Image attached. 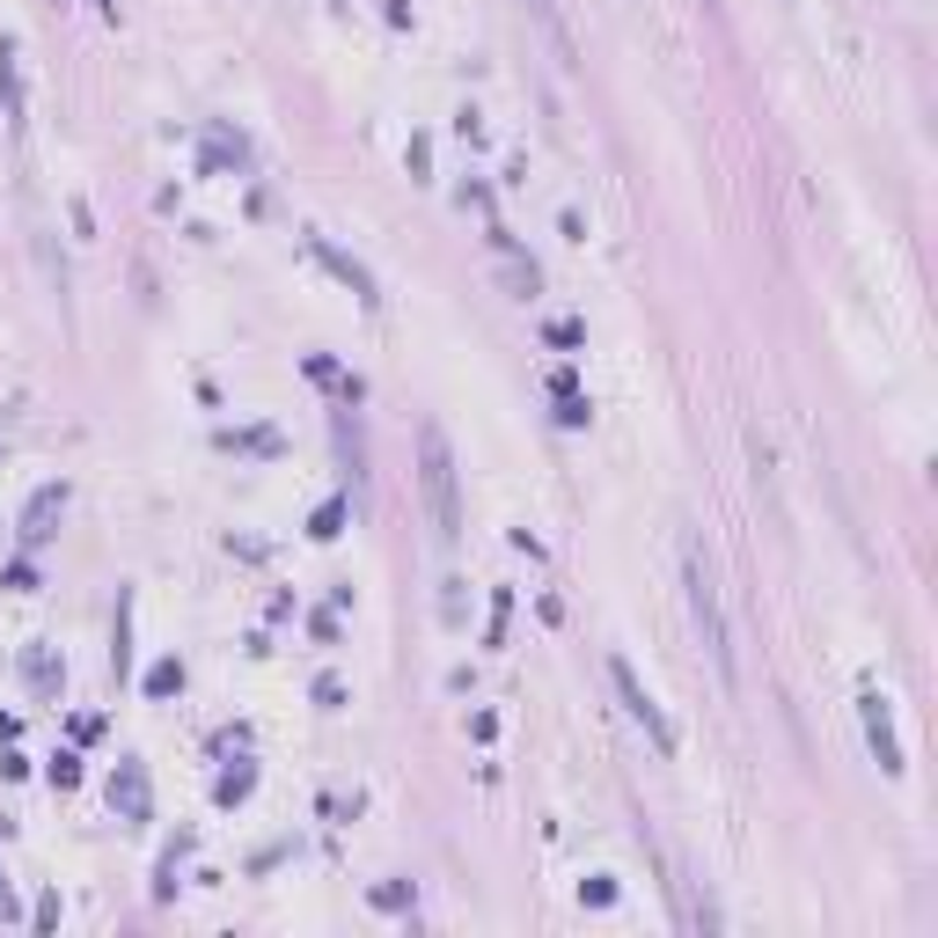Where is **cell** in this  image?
I'll list each match as a JSON object with an SVG mask.
<instances>
[{
    "mask_svg": "<svg viewBox=\"0 0 938 938\" xmlns=\"http://www.w3.org/2000/svg\"><path fill=\"white\" fill-rule=\"evenodd\" d=\"M682 594H690V617H696V638L712 653L718 682L734 690L741 682V667H734V623H726V601H718V579H712V558L696 536H682Z\"/></svg>",
    "mask_w": 938,
    "mask_h": 938,
    "instance_id": "cell-1",
    "label": "cell"
},
{
    "mask_svg": "<svg viewBox=\"0 0 938 938\" xmlns=\"http://www.w3.org/2000/svg\"><path fill=\"white\" fill-rule=\"evenodd\" d=\"M419 484H425L433 536L455 543V536H462V492H455V447H447L441 425H419Z\"/></svg>",
    "mask_w": 938,
    "mask_h": 938,
    "instance_id": "cell-2",
    "label": "cell"
},
{
    "mask_svg": "<svg viewBox=\"0 0 938 938\" xmlns=\"http://www.w3.org/2000/svg\"><path fill=\"white\" fill-rule=\"evenodd\" d=\"M609 690H617V704L645 726V741L660 748V755H675V726H667V712L653 704V690H645L638 675H631V660H617V653H609Z\"/></svg>",
    "mask_w": 938,
    "mask_h": 938,
    "instance_id": "cell-3",
    "label": "cell"
},
{
    "mask_svg": "<svg viewBox=\"0 0 938 938\" xmlns=\"http://www.w3.org/2000/svg\"><path fill=\"white\" fill-rule=\"evenodd\" d=\"M110 814H118L125 829H140V821L154 814V792H148V763H140V755H118V770H110Z\"/></svg>",
    "mask_w": 938,
    "mask_h": 938,
    "instance_id": "cell-4",
    "label": "cell"
},
{
    "mask_svg": "<svg viewBox=\"0 0 938 938\" xmlns=\"http://www.w3.org/2000/svg\"><path fill=\"white\" fill-rule=\"evenodd\" d=\"M858 718H865V748H872V755H880V770H888V777H902V741H894V718H888V696L872 690V682H865L858 690Z\"/></svg>",
    "mask_w": 938,
    "mask_h": 938,
    "instance_id": "cell-5",
    "label": "cell"
},
{
    "mask_svg": "<svg viewBox=\"0 0 938 938\" xmlns=\"http://www.w3.org/2000/svg\"><path fill=\"white\" fill-rule=\"evenodd\" d=\"M59 514H67V484H37V492H30V506H23V528H15V536H23L30 550H37V543H51Z\"/></svg>",
    "mask_w": 938,
    "mask_h": 938,
    "instance_id": "cell-6",
    "label": "cell"
},
{
    "mask_svg": "<svg viewBox=\"0 0 938 938\" xmlns=\"http://www.w3.org/2000/svg\"><path fill=\"white\" fill-rule=\"evenodd\" d=\"M308 249H316L323 265H330V272L345 279V286H352V294H360V301H367V308H382V294H374V279H367V265H352L345 249H330V243H323V235H308Z\"/></svg>",
    "mask_w": 938,
    "mask_h": 938,
    "instance_id": "cell-7",
    "label": "cell"
},
{
    "mask_svg": "<svg viewBox=\"0 0 938 938\" xmlns=\"http://www.w3.org/2000/svg\"><path fill=\"white\" fill-rule=\"evenodd\" d=\"M528 15H536V30H543L550 45H558V59L572 67V30H565V8H558V0H528Z\"/></svg>",
    "mask_w": 938,
    "mask_h": 938,
    "instance_id": "cell-8",
    "label": "cell"
},
{
    "mask_svg": "<svg viewBox=\"0 0 938 938\" xmlns=\"http://www.w3.org/2000/svg\"><path fill=\"white\" fill-rule=\"evenodd\" d=\"M0 118L23 125V81H15V45L0 37Z\"/></svg>",
    "mask_w": 938,
    "mask_h": 938,
    "instance_id": "cell-9",
    "label": "cell"
},
{
    "mask_svg": "<svg viewBox=\"0 0 938 938\" xmlns=\"http://www.w3.org/2000/svg\"><path fill=\"white\" fill-rule=\"evenodd\" d=\"M249 785H257V763H235L221 785H213V799H221V807H235V799H249Z\"/></svg>",
    "mask_w": 938,
    "mask_h": 938,
    "instance_id": "cell-10",
    "label": "cell"
},
{
    "mask_svg": "<svg viewBox=\"0 0 938 938\" xmlns=\"http://www.w3.org/2000/svg\"><path fill=\"white\" fill-rule=\"evenodd\" d=\"M587 419H594V403L572 382H558V425H587Z\"/></svg>",
    "mask_w": 938,
    "mask_h": 938,
    "instance_id": "cell-11",
    "label": "cell"
},
{
    "mask_svg": "<svg viewBox=\"0 0 938 938\" xmlns=\"http://www.w3.org/2000/svg\"><path fill=\"white\" fill-rule=\"evenodd\" d=\"M338 528H345V499H323V506H316V520H308V536H316V543H330Z\"/></svg>",
    "mask_w": 938,
    "mask_h": 938,
    "instance_id": "cell-12",
    "label": "cell"
},
{
    "mask_svg": "<svg viewBox=\"0 0 938 938\" xmlns=\"http://www.w3.org/2000/svg\"><path fill=\"white\" fill-rule=\"evenodd\" d=\"M176 690H184V667H176V660H154V667H148V696H176Z\"/></svg>",
    "mask_w": 938,
    "mask_h": 938,
    "instance_id": "cell-13",
    "label": "cell"
},
{
    "mask_svg": "<svg viewBox=\"0 0 938 938\" xmlns=\"http://www.w3.org/2000/svg\"><path fill=\"white\" fill-rule=\"evenodd\" d=\"M125 609H132V594H118V645H110V675H132V645H125Z\"/></svg>",
    "mask_w": 938,
    "mask_h": 938,
    "instance_id": "cell-14",
    "label": "cell"
},
{
    "mask_svg": "<svg viewBox=\"0 0 938 938\" xmlns=\"http://www.w3.org/2000/svg\"><path fill=\"white\" fill-rule=\"evenodd\" d=\"M506 609H514V594L499 587V594H492V631H484V645H499V638H506Z\"/></svg>",
    "mask_w": 938,
    "mask_h": 938,
    "instance_id": "cell-15",
    "label": "cell"
},
{
    "mask_svg": "<svg viewBox=\"0 0 938 938\" xmlns=\"http://www.w3.org/2000/svg\"><path fill=\"white\" fill-rule=\"evenodd\" d=\"M316 704L323 712H338V704H345V682H338V675H316Z\"/></svg>",
    "mask_w": 938,
    "mask_h": 938,
    "instance_id": "cell-16",
    "label": "cell"
},
{
    "mask_svg": "<svg viewBox=\"0 0 938 938\" xmlns=\"http://www.w3.org/2000/svg\"><path fill=\"white\" fill-rule=\"evenodd\" d=\"M403 902H411V888H403V880H396V888H374V910H403Z\"/></svg>",
    "mask_w": 938,
    "mask_h": 938,
    "instance_id": "cell-17",
    "label": "cell"
},
{
    "mask_svg": "<svg viewBox=\"0 0 938 938\" xmlns=\"http://www.w3.org/2000/svg\"><path fill=\"white\" fill-rule=\"evenodd\" d=\"M23 667H30V682H37V690H51V682H59V675H51V660H45V653H30Z\"/></svg>",
    "mask_w": 938,
    "mask_h": 938,
    "instance_id": "cell-18",
    "label": "cell"
},
{
    "mask_svg": "<svg viewBox=\"0 0 938 938\" xmlns=\"http://www.w3.org/2000/svg\"><path fill=\"white\" fill-rule=\"evenodd\" d=\"M0 910H8V880H0Z\"/></svg>",
    "mask_w": 938,
    "mask_h": 938,
    "instance_id": "cell-19",
    "label": "cell"
}]
</instances>
